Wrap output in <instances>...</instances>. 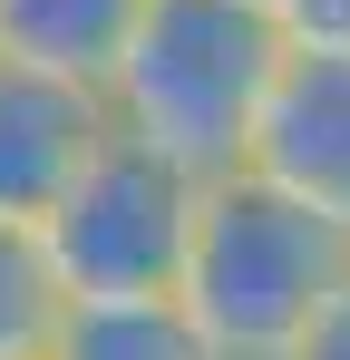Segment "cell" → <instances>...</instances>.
I'll return each mask as SVG.
<instances>
[{"mask_svg":"<svg viewBox=\"0 0 350 360\" xmlns=\"http://www.w3.org/2000/svg\"><path fill=\"white\" fill-rule=\"evenodd\" d=\"M283 68V20L253 0H146L108 78V127L166 156L175 176H243V136Z\"/></svg>","mask_w":350,"mask_h":360,"instance_id":"obj_1","label":"cell"},{"mask_svg":"<svg viewBox=\"0 0 350 360\" xmlns=\"http://www.w3.org/2000/svg\"><path fill=\"white\" fill-rule=\"evenodd\" d=\"M341 283H350V234L341 224L283 205L273 185H253V176H224V185H205V205H195L175 311L205 331L214 360H273Z\"/></svg>","mask_w":350,"mask_h":360,"instance_id":"obj_2","label":"cell"},{"mask_svg":"<svg viewBox=\"0 0 350 360\" xmlns=\"http://www.w3.org/2000/svg\"><path fill=\"white\" fill-rule=\"evenodd\" d=\"M205 185L175 176L166 156H146L136 136H98V156L68 176L49 214L30 224L49 253V283L68 311H108V302H175L185 283V243H195Z\"/></svg>","mask_w":350,"mask_h":360,"instance_id":"obj_3","label":"cell"},{"mask_svg":"<svg viewBox=\"0 0 350 360\" xmlns=\"http://www.w3.org/2000/svg\"><path fill=\"white\" fill-rule=\"evenodd\" d=\"M243 176L350 234V59L283 49L273 88H263V117L243 136Z\"/></svg>","mask_w":350,"mask_h":360,"instance_id":"obj_4","label":"cell"},{"mask_svg":"<svg viewBox=\"0 0 350 360\" xmlns=\"http://www.w3.org/2000/svg\"><path fill=\"white\" fill-rule=\"evenodd\" d=\"M108 98L98 88H58L30 68H0V224H39L68 176L98 156Z\"/></svg>","mask_w":350,"mask_h":360,"instance_id":"obj_5","label":"cell"},{"mask_svg":"<svg viewBox=\"0 0 350 360\" xmlns=\"http://www.w3.org/2000/svg\"><path fill=\"white\" fill-rule=\"evenodd\" d=\"M136 10L146 0H0V68H30V78L108 98Z\"/></svg>","mask_w":350,"mask_h":360,"instance_id":"obj_6","label":"cell"},{"mask_svg":"<svg viewBox=\"0 0 350 360\" xmlns=\"http://www.w3.org/2000/svg\"><path fill=\"white\" fill-rule=\"evenodd\" d=\"M39 360H214V351L175 302H108V311H58Z\"/></svg>","mask_w":350,"mask_h":360,"instance_id":"obj_7","label":"cell"},{"mask_svg":"<svg viewBox=\"0 0 350 360\" xmlns=\"http://www.w3.org/2000/svg\"><path fill=\"white\" fill-rule=\"evenodd\" d=\"M58 283H49V253L30 224H0V360H39L58 331Z\"/></svg>","mask_w":350,"mask_h":360,"instance_id":"obj_8","label":"cell"},{"mask_svg":"<svg viewBox=\"0 0 350 360\" xmlns=\"http://www.w3.org/2000/svg\"><path fill=\"white\" fill-rule=\"evenodd\" d=\"M273 20H283V49L350 59V0H273Z\"/></svg>","mask_w":350,"mask_h":360,"instance_id":"obj_9","label":"cell"},{"mask_svg":"<svg viewBox=\"0 0 350 360\" xmlns=\"http://www.w3.org/2000/svg\"><path fill=\"white\" fill-rule=\"evenodd\" d=\"M273 360H350V283L321 302V311H311V321H302V331H292Z\"/></svg>","mask_w":350,"mask_h":360,"instance_id":"obj_10","label":"cell"},{"mask_svg":"<svg viewBox=\"0 0 350 360\" xmlns=\"http://www.w3.org/2000/svg\"><path fill=\"white\" fill-rule=\"evenodd\" d=\"M253 10H273V0H253Z\"/></svg>","mask_w":350,"mask_h":360,"instance_id":"obj_11","label":"cell"}]
</instances>
